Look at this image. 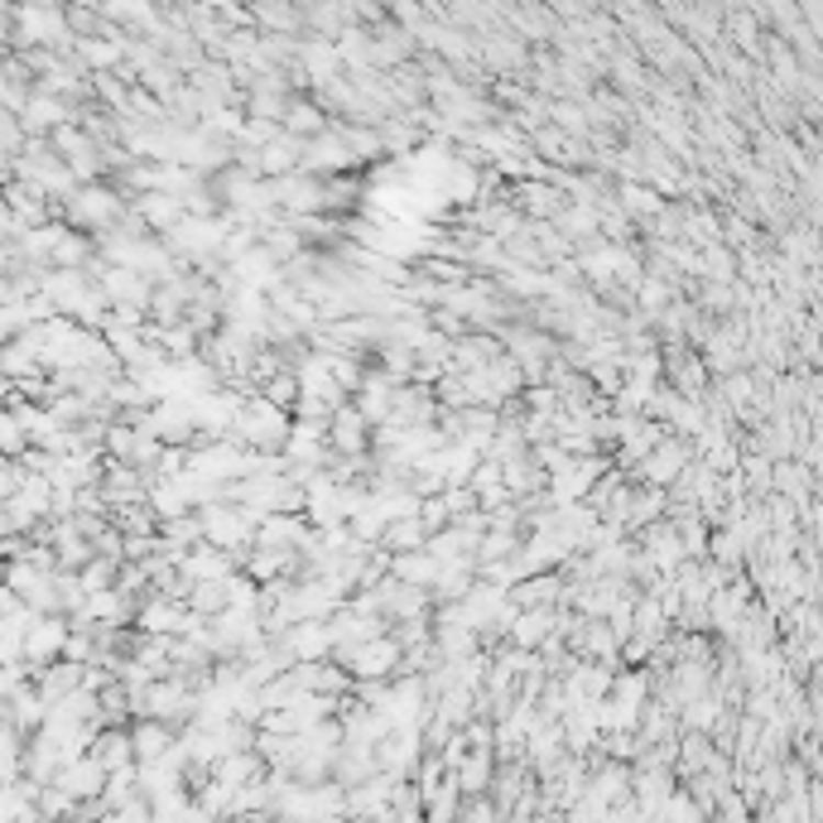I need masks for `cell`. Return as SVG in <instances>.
I'll return each mask as SVG.
<instances>
[{
    "mask_svg": "<svg viewBox=\"0 0 823 823\" xmlns=\"http://www.w3.org/2000/svg\"><path fill=\"white\" fill-rule=\"evenodd\" d=\"M131 212V202H125L116 188H107V183H87L78 198L63 208V218H68V226H78V232H97V236H107V232H116L121 218Z\"/></svg>",
    "mask_w": 823,
    "mask_h": 823,
    "instance_id": "cell-1",
    "label": "cell"
},
{
    "mask_svg": "<svg viewBox=\"0 0 823 823\" xmlns=\"http://www.w3.org/2000/svg\"><path fill=\"white\" fill-rule=\"evenodd\" d=\"M333 660L347 669V675L376 683V679L396 675V669L404 665V645L396 636H381V641H371V645H357V650H342V655H333Z\"/></svg>",
    "mask_w": 823,
    "mask_h": 823,
    "instance_id": "cell-2",
    "label": "cell"
},
{
    "mask_svg": "<svg viewBox=\"0 0 823 823\" xmlns=\"http://www.w3.org/2000/svg\"><path fill=\"white\" fill-rule=\"evenodd\" d=\"M68 641H73V622H63V616H40V622L30 626V636H24V655H30L34 675H44V665L54 660V655H68Z\"/></svg>",
    "mask_w": 823,
    "mask_h": 823,
    "instance_id": "cell-3",
    "label": "cell"
},
{
    "mask_svg": "<svg viewBox=\"0 0 823 823\" xmlns=\"http://www.w3.org/2000/svg\"><path fill=\"white\" fill-rule=\"evenodd\" d=\"M352 164L357 159H352L347 141L337 135V125L327 135H319V141H309V149H303V174H313V179H342Z\"/></svg>",
    "mask_w": 823,
    "mask_h": 823,
    "instance_id": "cell-4",
    "label": "cell"
},
{
    "mask_svg": "<svg viewBox=\"0 0 823 823\" xmlns=\"http://www.w3.org/2000/svg\"><path fill=\"white\" fill-rule=\"evenodd\" d=\"M366 434H371V424H366V414L357 404H342L333 414V424H327V448L337 453V458H366Z\"/></svg>",
    "mask_w": 823,
    "mask_h": 823,
    "instance_id": "cell-5",
    "label": "cell"
},
{
    "mask_svg": "<svg viewBox=\"0 0 823 823\" xmlns=\"http://www.w3.org/2000/svg\"><path fill=\"white\" fill-rule=\"evenodd\" d=\"M515 208H521L530 222H559V212L568 208V202H564L559 183L530 179V183H515Z\"/></svg>",
    "mask_w": 823,
    "mask_h": 823,
    "instance_id": "cell-6",
    "label": "cell"
},
{
    "mask_svg": "<svg viewBox=\"0 0 823 823\" xmlns=\"http://www.w3.org/2000/svg\"><path fill=\"white\" fill-rule=\"evenodd\" d=\"M188 622H193V612H188L183 602H169V598H149L141 607V631L145 636H169V641H179Z\"/></svg>",
    "mask_w": 823,
    "mask_h": 823,
    "instance_id": "cell-7",
    "label": "cell"
},
{
    "mask_svg": "<svg viewBox=\"0 0 823 823\" xmlns=\"http://www.w3.org/2000/svg\"><path fill=\"white\" fill-rule=\"evenodd\" d=\"M390 578L404 582V588H424V592H434V588H438V578H443V564H438L429 549H420V554H396V559H390Z\"/></svg>",
    "mask_w": 823,
    "mask_h": 823,
    "instance_id": "cell-8",
    "label": "cell"
},
{
    "mask_svg": "<svg viewBox=\"0 0 823 823\" xmlns=\"http://www.w3.org/2000/svg\"><path fill=\"white\" fill-rule=\"evenodd\" d=\"M131 208L145 218L149 232H164V236H169L174 226H179V222L188 218V208H183L179 198H169V193H145V198H135Z\"/></svg>",
    "mask_w": 823,
    "mask_h": 823,
    "instance_id": "cell-9",
    "label": "cell"
},
{
    "mask_svg": "<svg viewBox=\"0 0 823 823\" xmlns=\"http://www.w3.org/2000/svg\"><path fill=\"white\" fill-rule=\"evenodd\" d=\"M285 131H289V135H299V141H319V135H327V131H333V121H327V111L319 107V101H309V97H294V101H289Z\"/></svg>",
    "mask_w": 823,
    "mask_h": 823,
    "instance_id": "cell-10",
    "label": "cell"
},
{
    "mask_svg": "<svg viewBox=\"0 0 823 823\" xmlns=\"http://www.w3.org/2000/svg\"><path fill=\"white\" fill-rule=\"evenodd\" d=\"M549 631H559V612H554V607H530V612L515 616L511 641L521 645V650H530V645L549 641Z\"/></svg>",
    "mask_w": 823,
    "mask_h": 823,
    "instance_id": "cell-11",
    "label": "cell"
},
{
    "mask_svg": "<svg viewBox=\"0 0 823 823\" xmlns=\"http://www.w3.org/2000/svg\"><path fill=\"white\" fill-rule=\"evenodd\" d=\"M381 544L396 554H420V549H429V530H424L420 515H414V521H396V525H386Z\"/></svg>",
    "mask_w": 823,
    "mask_h": 823,
    "instance_id": "cell-12",
    "label": "cell"
},
{
    "mask_svg": "<svg viewBox=\"0 0 823 823\" xmlns=\"http://www.w3.org/2000/svg\"><path fill=\"white\" fill-rule=\"evenodd\" d=\"M679 467H683V448L679 443H660V448L645 458V477H650V482H669Z\"/></svg>",
    "mask_w": 823,
    "mask_h": 823,
    "instance_id": "cell-13",
    "label": "cell"
},
{
    "mask_svg": "<svg viewBox=\"0 0 823 823\" xmlns=\"http://www.w3.org/2000/svg\"><path fill=\"white\" fill-rule=\"evenodd\" d=\"M472 645H477V631H467V626H438V650H443V660H467L472 655Z\"/></svg>",
    "mask_w": 823,
    "mask_h": 823,
    "instance_id": "cell-14",
    "label": "cell"
},
{
    "mask_svg": "<svg viewBox=\"0 0 823 823\" xmlns=\"http://www.w3.org/2000/svg\"><path fill=\"white\" fill-rule=\"evenodd\" d=\"M78 578H82L87 598H97V592H111V588H116V564H111V559H92Z\"/></svg>",
    "mask_w": 823,
    "mask_h": 823,
    "instance_id": "cell-15",
    "label": "cell"
},
{
    "mask_svg": "<svg viewBox=\"0 0 823 823\" xmlns=\"http://www.w3.org/2000/svg\"><path fill=\"white\" fill-rule=\"evenodd\" d=\"M131 742H135V752H141L145 761H149V756H159L164 746H169V732H164V723H141Z\"/></svg>",
    "mask_w": 823,
    "mask_h": 823,
    "instance_id": "cell-16",
    "label": "cell"
},
{
    "mask_svg": "<svg viewBox=\"0 0 823 823\" xmlns=\"http://www.w3.org/2000/svg\"><path fill=\"white\" fill-rule=\"evenodd\" d=\"M390 636H396L404 650H414V645H429V622H424V616H414V622H400Z\"/></svg>",
    "mask_w": 823,
    "mask_h": 823,
    "instance_id": "cell-17",
    "label": "cell"
},
{
    "mask_svg": "<svg viewBox=\"0 0 823 823\" xmlns=\"http://www.w3.org/2000/svg\"><path fill=\"white\" fill-rule=\"evenodd\" d=\"M626 208L631 212H655V208H660V198H650L645 188H626Z\"/></svg>",
    "mask_w": 823,
    "mask_h": 823,
    "instance_id": "cell-18",
    "label": "cell"
}]
</instances>
